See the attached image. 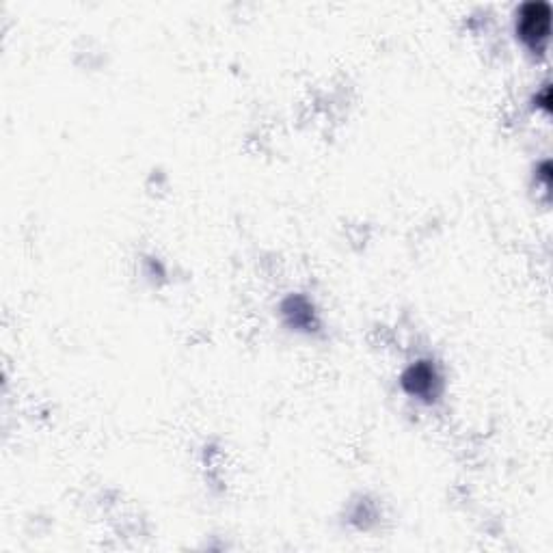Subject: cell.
I'll use <instances>...</instances> for the list:
<instances>
[{"label": "cell", "instance_id": "6da1fadb", "mask_svg": "<svg viewBox=\"0 0 553 553\" xmlns=\"http://www.w3.org/2000/svg\"><path fill=\"white\" fill-rule=\"evenodd\" d=\"M549 26L551 9L547 3H530L521 7L517 31L525 44L532 48H541L549 39Z\"/></svg>", "mask_w": 553, "mask_h": 553}]
</instances>
